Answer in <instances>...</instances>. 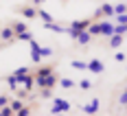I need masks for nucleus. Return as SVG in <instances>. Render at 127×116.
<instances>
[{
	"mask_svg": "<svg viewBox=\"0 0 127 116\" xmlns=\"http://www.w3.org/2000/svg\"><path fill=\"white\" fill-rule=\"evenodd\" d=\"M57 81H59L57 75L51 72V75H46V77H35V86H37V88H55Z\"/></svg>",
	"mask_w": 127,
	"mask_h": 116,
	"instance_id": "nucleus-1",
	"label": "nucleus"
},
{
	"mask_svg": "<svg viewBox=\"0 0 127 116\" xmlns=\"http://www.w3.org/2000/svg\"><path fill=\"white\" fill-rule=\"evenodd\" d=\"M70 110V103L66 99H53V110L51 114H62V112H68Z\"/></svg>",
	"mask_w": 127,
	"mask_h": 116,
	"instance_id": "nucleus-2",
	"label": "nucleus"
},
{
	"mask_svg": "<svg viewBox=\"0 0 127 116\" xmlns=\"http://www.w3.org/2000/svg\"><path fill=\"white\" fill-rule=\"evenodd\" d=\"M29 46H31V59H33L35 64H39V61H42V53H39V48H42V46L37 44V39H29Z\"/></svg>",
	"mask_w": 127,
	"mask_h": 116,
	"instance_id": "nucleus-3",
	"label": "nucleus"
},
{
	"mask_svg": "<svg viewBox=\"0 0 127 116\" xmlns=\"http://www.w3.org/2000/svg\"><path fill=\"white\" fill-rule=\"evenodd\" d=\"M0 39H2V44H11V42H15V31L11 29V24L4 26V29L0 31Z\"/></svg>",
	"mask_w": 127,
	"mask_h": 116,
	"instance_id": "nucleus-4",
	"label": "nucleus"
},
{
	"mask_svg": "<svg viewBox=\"0 0 127 116\" xmlns=\"http://www.w3.org/2000/svg\"><path fill=\"white\" fill-rule=\"evenodd\" d=\"M18 13H20L22 18H26V20L37 18V9H35V7H20V9H18Z\"/></svg>",
	"mask_w": 127,
	"mask_h": 116,
	"instance_id": "nucleus-5",
	"label": "nucleus"
},
{
	"mask_svg": "<svg viewBox=\"0 0 127 116\" xmlns=\"http://www.w3.org/2000/svg\"><path fill=\"white\" fill-rule=\"evenodd\" d=\"M90 39H92V35H90L88 29H83V31H79V33H77V44H79V46L90 44Z\"/></svg>",
	"mask_w": 127,
	"mask_h": 116,
	"instance_id": "nucleus-6",
	"label": "nucleus"
},
{
	"mask_svg": "<svg viewBox=\"0 0 127 116\" xmlns=\"http://www.w3.org/2000/svg\"><path fill=\"white\" fill-rule=\"evenodd\" d=\"M88 70H90V72H94V75H101L103 70H105V66H103L99 59H92V61H88Z\"/></svg>",
	"mask_w": 127,
	"mask_h": 116,
	"instance_id": "nucleus-7",
	"label": "nucleus"
},
{
	"mask_svg": "<svg viewBox=\"0 0 127 116\" xmlns=\"http://www.w3.org/2000/svg\"><path fill=\"white\" fill-rule=\"evenodd\" d=\"M101 35H105V37L114 35V24L107 22V20H101Z\"/></svg>",
	"mask_w": 127,
	"mask_h": 116,
	"instance_id": "nucleus-8",
	"label": "nucleus"
},
{
	"mask_svg": "<svg viewBox=\"0 0 127 116\" xmlns=\"http://www.w3.org/2000/svg\"><path fill=\"white\" fill-rule=\"evenodd\" d=\"M51 72H55L53 66H39V68H35L33 77H46V75H51Z\"/></svg>",
	"mask_w": 127,
	"mask_h": 116,
	"instance_id": "nucleus-9",
	"label": "nucleus"
},
{
	"mask_svg": "<svg viewBox=\"0 0 127 116\" xmlns=\"http://www.w3.org/2000/svg\"><path fill=\"white\" fill-rule=\"evenodd\" d=\"M81 110H83V114H96V112H99V99H94L92 103L83 105Z\"/></svg>",
	"mask_w": 127,
	"mask_h": 116,
	"instance_id": "nucleus-10",
	"label": "nucleus"
},
{
	"mask_svg": "<svg viewBox=\"0 0 127 116\" xmlns=\"http://www.w3.org/2000/svg\"><path fill=\"white\" fill-rule=\"evenodd\" d=\"M121 44H123V35H118V33L110 35V42H107V46H110V48H118Z\"/></svg>",
	"mask_w": 127,
	"mask_h": 116,
	"instance_id": "nucleus-11",
	"label": "nucleus"
},
{
	"mask_svg": "<svg viewBox=\"0 0 127 116\" xmlns=\"http://www.w3.org/2000/svg\"><path fill=\"white\" fill-rule=\"evenodd\" d=\"M88 31H90V35L94 37V35H101V22H96V20H92L88 26Z\"/></svg>",
	"mask_w": 127,
	"mask_h": 116,
	"instance_id": "nucleus-12",
	"label": "nucleus"
},
{
	"mask_svg": "<svg viewBox=\"0 0 127 116\" xmlns=\"http://www.w3.org/2000/svg\"><path fill=\"white\" fill-rule=\"evenodd\" d=\"M44 29H48V31H55V33H64L66 29L59 24H55V22H44Z\"/></svg>",
	"mask_w": 127,
	"mask_h": 116,
	"instance_id": "nucleus-13",
	"label": "nucleus"
},
{
	"mask_svg": "<svg viewBox=\"0 0 127 116\" xmlns=\"http://www.w3.org/2000/svg\"><path fill=\"white\" fill-rule=\"evenodd\" d=\"M11 29L15 31V35H18V33H22V31H29L24 22H13V24H11Z\"/></svg>",
	"mask_w": 127,
	"mask_h": 116,
	"instance_id": "nucleus-14",
	"label": "nucleus"
},
{
	"mask_svg": "<svg viewBox=\"0 0 127 116\" xmlns=\"http://www.w3.org/2000/svg\"><path fill=\"white\" fill-rule=\"evenodd\" d=\"M15 39H18V42H29V39H33V35H31L29 31H22V33L15 35Z\"/></svg>",
	"mask_w": 127,
	"mask_h": 116,
	"instance_id": "nucleus-15",
	"label": "nucleus"
},
{
	"mask_svg": "<svg viewBox=\"0 0 127 116\" xmlns=\"http://www.w3.org/2000/svg\"><path fill=\"white\" fill-rule=\"evenodd\" d=\"M59 86H62L64 90H68V88H75V81H72V79H59Z\"/></svg>",
	"mask_w": 127,
	"mask_h": 116,
	"instance_id": "nucleus-16",
	"label": "nucleus"
},
{
	"mask_svg": "<svg viewBox=\"0 0 127 116\" xmlns=\"http://www.w3.org/2000/svg\"><path fill=\"white\" fill-rule=\"evenodd\" d=\"M37 15L42 18V20H44V22H55V20L51 18V13H46L44 9H37Z\"/></svg>",
	"mask_w": 127,
	"mask_h": 116,
	"instance_id": "nucleus-17",
	"label": "nucleus"
},
{
	"mask_svg": "<svg viewBox=\"0 0 127 116\" xmlns=\"http://www.w3.org/2000/svg\"><path fill=\"white\" fill-rule=\"evenodd\" d=\"M39 99H51L53 96V88H39Z\"/></svg>",
	"mask_w": 127,
	"mask_h": 116,
	"instance_id": "nucleus-18",
	"label": "nucleus"
},
{
	"mask_svg": "<svg viewBox=\"0 0 127 116\" xmlns=\"http://www.w3.org/2000/svg\"><path fill=\"white\" fill-rule=\"evenodd\" d=\"M70 66H72V68H77V70H88V64H86V61H77V59H75Z\"/></svg>",
	"mask_w": 127,
	"mask_h": 116,
	"instance_id": "nucleus-19",
	"label": "nucleus"
},
{
	"mask_svg": "<svg viewBox=\"0 0 127 116\" xmlns=\"http://www.w3.org/2000/svg\"><path fill=\"white\" fill-rule=\"evenodd\" d=\"M114 33H118V35H125V33H127V24H114Z\"/></svg>",
	"mask_w": 127,
	"mask_h": 116,
	"instance_id": "nucleus-20",
	"label": "nucleus"
},
{
	"mask_svg": "<svg viewBox=\"0 0 127 116\" xmlns=\"http://www.w3.org/2000/svg\"><path fill=\"white\" fill-rule=\"evenodd\" d=\"M11 114H13L11 105H2V107H0V116H11Z\"/></svg>",
	"mask_w": 127,
	"mask_h": 116,
	"instance_id": "nucleus-21",
	"label": "nucleus"
},
{
	"mask_svg": "<svg viewBox=\"0 0 127 116\" xmlns=\"http://www.w3.org/2000/svg\"><path fill=\"white\" fill-rule=\"evenodd\" d=\"M9 105H11L13 114H18V110H20V107H22V105H24V103H22V101H20V99H18V101H11V103H9Z\"/></svg>",
	"mask_w": 127,
	"mask_h": 116,
	"instance_id": "nucleus-22",
	"label": "nucleus"
},
{
	"mask_svg": "<svg viewBox=\"0 0 127 116\" xmlns=\"http://www.w3.org/2000/svg\"><path fill=\"white\" fill-rule=\"evenodd\" d=\"M79 88H81V90H90V88H92V81H88V79H81V81H79Z\"/></svg>",
	"mask_w": 127,
	"mask_h": 116,
	"instance_id": "nucleus-23",
	"label": "nucleus"
},
{
	"mask_svg": "<svg viewBox=\"0 0 127 116\" xmlns=\"http://www.w3.org/2000/svg\"><path fill=\"white\" fill-rule=\"evenodd\" d=\"M118 103L123 105V107H127V88H125V90H123V94L118 96Z\"/></svg>",
	"mask_w": 127,
	"mask_h": 116,
	"instance_id": "nucleus-24",
	"label": "nucleus"
},
{
	"mask_svg": "<svg viewBox=\"0 0 127 116\" xmlns=\"http://www.w3.org/2000/svg\"><path fill=\"white\" fill-rule=\"evenodd\" d=\"M114 18H116L118 24H127V13H118V15H114Z\"/></svg>",
	"mask_w": 127,
	"mask_h": 116,
	"instance_id": "nucleus-25",
	"label": "nucleus"
},
{
	"mask_svg": "<svg viewBox=\"0 0 127 116\" xmlns=\"http://www.w3.org/2000/svg\"><path fill=\"white\" fill-rule=\"evenodd\" d=\"M29 114H31V107H26V105H22L18 110V116H29Z\"/></svg>",
	"mask_w": 127,
	"mask_h": 116,
	"instance_id": "nucleus-26",
	"label": "nucleus"
},
{
	"mask_svg": "<svg viewBox=\"0 0 127 116\" xmlns=\"http://www.w3.org/2000/svg\"><path fill=\"white\" fill-rule=\"evenodd\" d=\"M118 13H125V4H114V15Z\"/></svg>",
	"mask_w": 127,
	"mask_h": 116,
	"instance_id": "nucleus-27",
	"label": "nucleus"
},
{
	"mask_svg": "<svg viewBox=\"0 0 127 116\" xmlns=\"http://www.w3.org/2000/svg\"><path fill=\"white\" fill-rule=\"evenodd\" d=\"M114 59L118 61V64H121V61H125V53H116V55H114Z\"/></svg>",
	"mask_w": 127,
	"mask_h": 116,
	"instance_id": "nucleus-28",
	"label": "nucleus"
},
{
	"mask_svg": "<svg viewBox=\"0 0 127 116\" xmlns=\"http://www.w3.org/2000/svg\"><path fill=\"white\" fill-rule=\"evenodd\" d=\"M26 72H31L26 66H22V68H18V70H15V75H26Z\"/></svg>",
	"mask_w": 127,
	"mask_h": 116,
	"instance_id": "nucleus-29",
	"label": "nucleus"
},
{
	"mask_svg": "<svg viewBox=\"0 0 127 116\" xmlns=\"http://www.w3.org/2000/svg\"><path fill=\"white\" fill-rule=\"evenodd\" d=\"M2 105H9V96H4V94H0V107Z\"/></svg>",
	"mask_w": 127,
	"mask_h": 116,
	"instance_id": "nucleus-30",
	"label": "nucleus"
},
{
	"mask_svg": "<svg viewBox=\"0 0 127 116\" xmlns=\"http://www.w3.org/2000/svg\"><path fill=\"white\" fill-rule=\"evenodd\" d=\"M39 53H42V57H48V55H51V48H39Z\"/></svg>",
	"mask_w": 127,
	"mask_h": 116,
	"instance_id": "nucleus-31",
	"label": "nucleus"
},
{
	"mask_svg": "<svg viewBox=\"0 0 127 116\" xmlns=\"http://www.w3.org/2000/svg\"><path fill=\"white\" fill-rule=\"evenodd\" d=\"M42 2H44V0H33V4H42Z\"/></svg>",
	"mask_w": 127,
	"mask_h": 116,
	"instance_id": "nucleus-32",
	"label": "nucleus"
}]
</instances>
